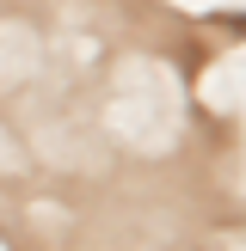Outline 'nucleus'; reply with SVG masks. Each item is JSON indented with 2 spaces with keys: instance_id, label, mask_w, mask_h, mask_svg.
<instances>
[]
</instances>
